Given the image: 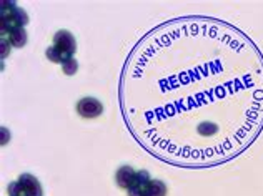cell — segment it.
<instances>
[{"mask_svg": "<svg viewBox=\"0 0 263 196\" xmlns=\"http://www.w3.org/2000/svg\"><path fill=\"white\" fill-rule=\"evenodd\" d=\"M166 186L159 180H150L145 185V188L140 191V196H165Z\"/></svg>", "mask_w": 263, "mask_h": 196, "instance_id": "5", "label": "cell"}, {"mask_svg": "<svg viewBox=\"0 0 263 196\" xmlns=\"http://www.w3.org/2000/svg\"><path fill=\"white\" fill-rule=\"evenodd\" d=\"M135 180H137V173H135L130 167H122L117 171V183L122 186V188L130 190L132 186H133Z\"/></svg>", "mask_w": 263, "mask_h": 196, "instance_id": "4", "label": "cell"}, {"mask_svg": "<svg viewBox=\"0 0 263 196\" xmlns=\"http://www.w3.org/2000/svg\"><path fill=\"white\" fill-rule=\"evenodd\" d=\"M54 49L62 56V63H65L67 60L72 58L73 52H75V38L72 37V33L62 30L54 38Z\"/></svg>", "mask_w": 263, "mask_h": 196, "instance_id": "1", "label": "cell"}, {"mask_svg": "<svg viewBox=\"0 0 263 196\" xmlns=\"http://www.w3.org/2000/svg\"><path fill=\"white\" fill-rule=\"evenodd\" d=\"M77 110L83 118H95V116H99L100 113H102L103 107L99 100L87 97V98H82L80 102L77 103Z\"/></svg>", "mask_w": 263, "mask_h": 196, "instance_id": "2", "label": "cell"}, {"mask_svg": "<svg viewBox=\"0 0 263 196\" xmlns=\"http://www.w3.org/2000/svg\"><path fill=\"white\" fill-rule=\"evenodd\" d=\"M8 193H10V196H27L24 186H22L19 181H14L8 185Z\"/></svg>", "mask_w": 263, "mask_h": 196, "instance_id": "7", "label": "cell"}, {"mask_svg": "<svg viewBox=\"0 0 263 196\" xmlns=\"http://www.w3.org/2000/svg\"><path fill=\"white\" fill-rule=\"evenodd\" d=\"M19 183L24 186L27 196H42V186L32 175H22L19 178Z\"/></svg>", "mask_w": 263, "mask_h": 196, "instance_id": "3", "label": "cell"}, {"mask_svg": "<svg viewBox=\"0 0 263 196\" xmlns=\"http://www.w3.org/2000/svg\"><path fill=\"white\" fill-rule=\"evenodd\" d=\"M8 37H10V42L14 43L15 47H24V45H25V42H27V33H25L24 27L15 28L14 32H12Z\"/></svg>", "mask_w": 263, "mask_h": 196, "instance_id": "6", "label": "cell"}, {"mask_svg": "<svg viewBox=\"0 0 263 196\" xmlns=\"http://www.w3.org/2000/svg\"><path fill=\"white\" fill-rule=\"evenodd\" d=\"M77 62L73 58H70V60H67V62L64 63V70H65V73L67 75H72V73H75L77 72Z\"/></svg>", "mask_w": 263, "mask_h": 196, "instance_id": "8", "label": "cell"}]
</instances>
